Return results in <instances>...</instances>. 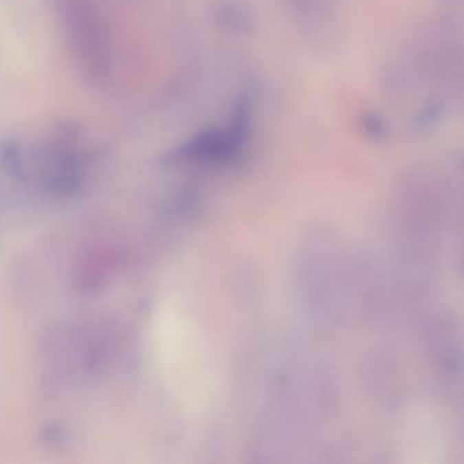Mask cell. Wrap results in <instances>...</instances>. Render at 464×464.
Here are the masks:
<instances>
[{
    "label": "cell",
    "mask_w": 464,
    "mask_h": 464,
    "mask_svg": "<svg viewBox=\"0 0 464 464\" xmlns=\"http://www.w3.org/2000/svg\"><path fill=\"white\" fill-rule=\"evenodd\" d=\"M322 1H327V0H297L298 4H313V3H322Z\"/></svg>",
    "instance_id": "1"
}]
</instances>
